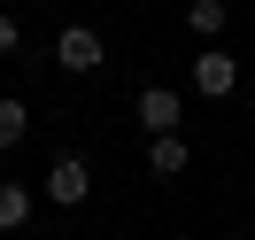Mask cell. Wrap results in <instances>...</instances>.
Instances as JSON below:
<instances>
[{"mask_svg": "<svg viewBox=\"0 0 255 240\" xmlns=\"http://www.w3.org/2000/svg\"><path fill=\"white\" fill-rule=\"evenodd\" d=\"M54 70H70V78H93L101 70V31L93 23H70V31L54 39Z\"/></svg>", "mask_w": 255, "mask_h": 240, "instance_id": "obj_1", "label": "cell"}, {"mask_svg": "<svg viewBox=\"0 0 255 240\" xmlns=\"http://www.w3.org/2000/svg\"><path fill=\"white\" fill-rule=\"evenodd\" d=\"M193 93H209V101L240 93V62H232L224 47H201V54H193Z\"/></svg>", "mask_w": 255, "mask_h": 240, "instance_id": "obj_2", "label": "cell"}, {"mask_svg": "<svg viewBox=\"0 0 255 240\" xmlns=\"http://www.w3.org/2000/svg\"><path fill=\"white\" fill-rule=\"evenodd\" d=\"M85 194H93V163H85V155H62V163L47 171V202H54V209H78Z\"/></svg>", "mask_w": 255, "mask_h": 240, "instance_id": "obj_3", "label": "cell"}, {"mask_svg": "<svg viewBox=\"0 0 255 240\" xmlns=\"http://www.w3.org/2000/svg\"><path fill=\"white\" fill-rule=\"evenodd\" d=\"M186 163H193L186 132H147V171H155V178H178Z\"/></svg>", "mask_w": 255, "mask_h": 240, "instance_id": "obj_4", "label": "cell"}, {"mask_svg": "<svg viewBox=\"0 0 255 240\" xmlns=\"http://www.w3.org/2000/svg\"><path fill=\"white\" fill-rule=\"evenodd\" d=\"M139 124L147 132H178V93H170V85H147V93H139Z\"/></svg>", "mask_w": 255, "mask_h": 240, "instance_id": "obj_5", "label": "cell"}, {"mask_svg": "<svg viewBox=\"0 0 255 240\" xmlns=\"http://www.w3.org/2000/svg\"><path fill=\"white\" fill-rule=\"evenodd\" d=\"M31 217V186H0V233H23Z\"/></svg>", "mask_w": 255, "mask_h": 240, "instance_id": "obj_6", "label": "cell"}, {"mask_svg": "<svg viewBox=\"0 0 255 240\" xmlns=\"http://www.w3.org/2000/svg\"><path fill=\"white\" fill-rule=\"evenodd\" d=\"M23 132H31V109L23 101H0V147H16Z\"/></svg>", "mask_w": 255, "mask_h": 240, "instance_id": "obj_7", "label": "cell"}, {"mask_svg": "<svg viewBox=\"0 0 255 240\" xmlns=\"http://www.w3.org/2000/svg\"><path fill=\"white\" fill-rule=\"evenodd\" d=\"M186 23H193L201 39H217V31H224V0H193V8H186Z\"/></svg>", "mask_w": 255, "mask_h": 240, "instance_id": "obj_8", "label": "cell"}, {"mask_svg": "<svg viewBox=\"0 0 255 240\" xmlns=\"http://www.w3.org/2000/svg\"><path fill=\"white\" fill-rule=\"evenodd\" d=\"M16 47H23V23L8 16V8H0V62H8V54H16Z\"/></svg>", "mask_w": 255, "mask_h": 240, "instance_id": "obj_9", "label": "cell"}, {"mask_svg": "<svg viewBox=\"0 0 255 240\" xmlns=\"http://www.w3.org/2000/svg\"><path fill=\"white\" fill-rule=\"evenodd\" d=\"M8 240H23V233H8Z\"/></svg>", "mask_w": 255, "mask_h": 240, "instance_id": "obj_10", "label": "cell"}]
</instances>
